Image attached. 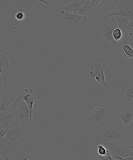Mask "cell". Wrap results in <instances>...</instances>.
<instances>
[{"mask_svg":"<svg viewBox=\"0 0 133 160\" xmlns=\"http://www.w3.org/2000/svg\"><path fill=\"white\" fill-rule=\"evenodd\" d=\"M20 160H47L46 157L38 152L26 149L23 151Z\"/></svg>","mask_w":133,"mask_h":160,"instance_id":"cell-19","label":"cell"},{"mask_svg":"<svg viewBox=\"0 0 133 160\" xmlns=\"http://www.w3.org/2000/svg\"><path fill=\"white\" fill-rule=\"evenodd\" d=\"M119 98L122 104L133 105V77L122 80Z\"/></svg>","mask_w":133,"mask_h":160,"instance_id":"cell-9","label":"cell"},{"mask_svg":"<svg viewBox=\"0 0 133 160\" xmlns=\"http://www.w3.org/2000/svg\"><path fill=\"white\" fill-rule=\"evenodd\" d=\"M0 63H1V71L0 74H5L7 72L9 63L7 58L2 55H0Z\"/></svg>","mask_w":133,"mask_h":160,"instance_id":"cell-23","label":"cell"},{"mask_svg":"<svg viewBox=\"0 0 133 160\" xmlns=\"http://www.w3.org/2000/svg\"><path fill=\"white\" fill-rule=\"evenodd\" d=\"M107 0H90L89 7L91 8L99 7L103 5Z\"/></svg>","mask_w":133,"mask_h":160,"instance_id":"cell-27","label":"cell"},{"mask_svg":"<svg viewBox=\"0 0 133 160\" xmlns=\"http://www.w3.org/2000/svg\"><path fill=\"white\" fill-rule=\"evenodd\" d=\"M119 28L124 30L133 25V19L120 15H112L110 16Z\"/></svg>","mask_w":133,"mask_h":160,"instance_id":"cell-17","label":"cell"},{"mask_svg":"<svg viewBox=\"0 0 133 160\" xmlns=\"http://www.w3.org/2000/svg\"><path fill=\"white\" fill-rule=\"evenodd\" d=\"M128 142L123 140L110 141L102 144L109 149L114 159L121 160L128 156L133 157V152Z\"/></svg>","mask_w":133,"mask_h":160,"instance_id":"cell-7","label":"cell"},{"mask_svg":"<svg viewBox=\"0 0 133 160\" xmlns=\"http://www.w3.org/2000/svg\"><path fill=\"white\" fill-rule=\"evenodd\" d=\"M89 153L94 160H114L109 149L103 144H96L91 148Z\"/></svg>","mask_w":133,"mask_h":160,"instance_id":"cell-14","label":"cell"},{"mask_svg":"<svg viewBox=\"0 0 133 160\" xmlns=\"http://www.w3.org/2000/svg\"><path fill=\"white\" fill-rule=\"evenodd\" d=\"M95 137L96 144L117 140L128 142L131 138V131L116 114L112 120L97 127Z\"/></svg>","mask_w":133,"mask_h":160,"instance_id":"cell-2","label":"cell"},{"mask_svg":"<svg viewBox=\"0 0 133 160\" xmlns=\"http://www.w3.org/2000/svg\"><path fill=\"white\" fill-rule=\"evenodd\" d=\"M90 0H85L80 10L77 12V14L79 15H88L91 16L93 13V10L89 7Z\"/></svg>","mask_w":133,"mask_h":160,"instance_id":"cell-21","label":"cell"},{"mask_svg":"<svg viewBox=\"0 0 133 160\" xmlns=\"http://www.w3.org/2000/svg\"><path fill=\"white\" fill-rule=\"evenodd\" d=\"M7 81L5 74H0V91L1 94L7 91Z\"/></svg>","mask_w":133,"mask_h":160,"instance_id":"cell-26","label":"cell"},{"mask_svg":"<svg viewBox=\"0 0 133 160\" xmlns=\"http://www.w3.org/2000/svg\"><path fill=\"white\" fill-rule=\"evenodd\" d=\"M59 15L66 27L70 29L83 26L86 20L85 15H79L77 14L65 11L61 9L58 10Z\"/></svg>","mask_w":133,"mask_h":160,"instance_id":"cell-8","label":"cell"},{"mask_svg":"<svg viewBox=\"0 0 133 160\" xmlns=\"http://www.w3.org/2000/svg\"><path fill=\"white\" fill-rule=\"evenodd\" d=\"M17 98L22 99L28 106L30 111L31 122L36 117L38 108L35 94L31 88H26L17 94Z\"/></svg>","mask_w":133,"mask_h":160,"instance_id":"cell-11","label":"cell"},{"mask_svg":"<svg viewBox=\"0 0 133 160\" xmlns=\"http://www.w3.org/2000/svg\"><path fill=\"white\" fill-rule=\"evenodd\" d=\"M91 25L93 31L102 46L117 53L121 52V44L114 39L113 36L114 29L119 27L110 17L105 19L100 16L97 17L93 21Z\"/></svg>","mask_w":133,"mask_h":160,"instance_id":"cell-3","label":"cell"},{"mask_svg":"<svg viewBox=\"0 0 133 160\" xmlns=\"http://www.w3.org/2000/svg\"><path fill=\"white\" fill-rule=\"evenodd\" d=\"M10 129L7 128H2L0 129V133H1V136H0V138H1V139H2V138L6 134V133H7V132L8 130Z\"/></svg>","mask_w":133,"mask_h":160,"instance_id":"cell-28","label":"cell"},{"mask_svg":"<svg viewBox=\"0 0 133 160\" xmlns=\"http://www.w3.org/2000/svg\"><path fill=\"white\" fill-rule=\"evenodd\" d=\"M13 114L17 117L21 123L29 121L31 122L30 109L27 104L22 99L17 98Z\"/></svg>","mask_w":133,"mask_h":160,"instance_id":"cell-12","label":"cell"},{"mask_svg":"<svg viewBox=\"0 0 133 160\" xmlns=\"http://www.w3.org/2000/svg\"><path fill=\"white\" fill-rule=\"evenodd\" d=\"M113 36L116 41L118 43L120 42L121 43L123 38V30L120 28H116L114 31Z\"/></svg>","mask_w":133,"mask_h":160,"instance_id":"cell-24","label":"cell"},{"mask_svg":"<svg viewBox=\"0 0 133 160\" xmlns=\"http://www.w3.org/2000/svg\"><path fill=\"white\" fill-rule=\"evenodd\" d=\"M38 1L49 5L55 6L59 5L62 3H69L73 0H38Z\"/></svg>","mask_w":133,"mask_h":160,"instance_id":"cell-25","label":"cell"},{"mask_svg":"<svg viewBox=\"0 0 133 160\" xmlns=\"http://www.w3.org/2000/svg\"><path fill=\"white\" fill-rule=\"evenodd\" d=\"M123 40H126L133 49V25L123 30Z\"/></svg>","mask_w":133,"mask_h":160,"instance_id":"cell-22","label":"cell"},{"mask_svg":"<svg viewBox=\"0 0 133 160\" xmlns=\"http://www.w3.org/2000/svg\"><path fill=\"white\" fill-rule=\"evenodd\" d=\"M31 122H21L18 126L10 128L0 139L1 148L13 150L17 147L28 133Z\"/></svg>","mask_w":133,"mask_h":160,"instance_id":"cell-5","label":"cell"},{"mask_svg":"<svg viewBox=\"0 0 133 160\" xmlns=\"http://www.w3.org/2000/svg\"><path fill=\"white\" fill-rule=\"evenodd\" d=\"M29 7L30 4L27 0L12 1L5 10L8 26L13 29H24L27 24Z\"/></svg>","mask_w":133,"mask_h":160,"instance_id":"cell-4","label":"cell"},{"mask_svg":"<svg viewBox=\"0 0 133 160\" xmlns=\"http://www.w3.org/2000/svg\"><path fill=\"white\" fill-rule=\"evenodd\" d=\"M117 114L130 129H133V105L122 104L117 110Z\"/></svg>","mask_w":133,"mask_h":160,"instance_id":"cell-13","label":"cell"},{"mask_svg":"<svg viewBox=\"0 0 133 160\" xmlns=\"http://www.w3.org/2000/svg\"><path fill=\"white\" fill-rule=\"evenodd\" d=\"M112 15H120L133 19V0H120L118 5L112 11L100 17L105 19Z\"/></svg>","mask_w":133,"mask_h":160,"instance_id":"cell-10","label":"cell"},{"mask_svg":"<svg viewBox=\"0 0 133 160\" xmlns=\"http://www.w3.org/2000/svg\"><path fill=\"white\" fill-rule=\"evenodd\" d=\"M15 101L9 92L6 91L0 96V113L9 112L13 114Z\"/></svg>","mask_w":133,"mask_h":160,"instance_id":"cell-15","label":"cell"},{"mask_svg":"<svg viewBox=\"0 0 133 160\" xmlns=\"http://www.w3.org/2000/svg\"><path fill=\"white\" fill-rule=\"evenodd\" d=\"M105 67V64L102 57L100 58L96 57L88 63L85 70L88 77L93 79L97 83L101 84L107 88L104 74Z\"/></svg>","mask_w":133,"mask_h":160,"instance_id":"cell-6","label":"cell"},{"mask_svg":"<svg viewBox=\"0 0 133 160\" xmlns=\"http://www.w3.org/2000/svg\"><path fill=\"white\" fill-rule=\"evenodd\" d=\"M113 103L107 100H98L88 106L85 112L83 122L88 127L97 128L109 122L116 115Z\"/></svg>","mask_w":133,"mask_h":160,"instance_id":"cell-1","label":"cell"},{"mask_svg":"<svg viewBox=\"0 0 133 160\" xmlns=\"http://www.w3.org/2000/svg\"><path fill=\"white\" fill-rule=\"evenodd\" d=\"M0 129H10L18 126V119L14 114L9 112L0 113Z\"/></svg>","mask_w":133,"mask_h":160,"instance_id":"cell-16","label":"cell"},{"mask_svg":"<svg viewBox=\"0 0 133 160\" xmlns=\"http://www.w3.org/2000/svg\"><path fill=\"white\" fill-rule=\"evenodd\" d=\"M85 1V0H73L66 5L62 6L60 9L65 11L76 14Z\"/></svg>","mask_w":133,"mask_h":160,"instance_id":"cell-18","label":"cell"},{"mask_svg":"<svg viewBox=\"0 0 133 160\" xmlns=\"http://www.w3.org/2000/svg\"><path fill=\"white\" fill-rule=\"evenodd\" d=\"M121 51L123 56L128 58H133V49L127 42L124 40H122L120 43Z\"/></svg>","mask_w":133,"mask_h":160,"instance_id":"cell-20","label":"cell"},{"mask_svg":"<svg viewBox=\"0 0 133 160\" xmlns=\"http://www.w3.org/2000/svg\"><path fill=\"white\" fill-rule=\"evenodd\" d=\"M131 150H132L133 152V144L132 146H131Z\"/></svg>","mask_w":133,"mask_h":160,"instance_id":"cell-29","label":"cell"}]
</instances>
